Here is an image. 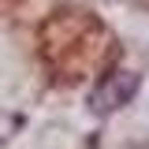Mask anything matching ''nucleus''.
<instances>
[{
	"instance_id": "nucleus-1",
	"label": "nucleus",
	"mask_w": 149,
	"mask_h": 149,
	"mask_svg": "<svg viewBox=\"0 0 149 149\" xmlns=\"http://www.w3.org/2000/svg\"><path fill=\"white\" fill-rule=\"evenodd\" d=\"M134 90H138V74H130V71L108 74V82H101L93 90L90 104H93V112H112V108H119V104H127L130 97H134Z\"/></svg>"
}]
</instances>
